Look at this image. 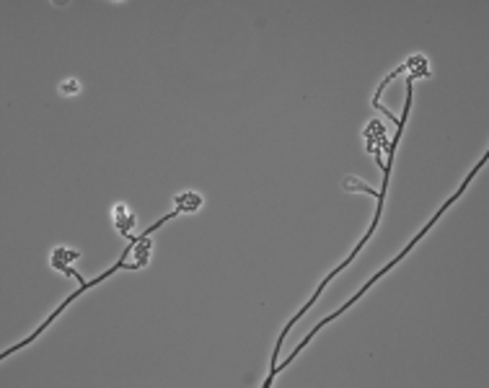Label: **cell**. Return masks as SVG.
<instances>
[{
  "instance_id": "3957f363",
  "label": "cell",
  "mask_w": 489,
  "mask_h": 388,
  "mask_svg": "<svg viewBox=\"0 0 489 388\" xmlns=\"http://www.w3.org/2000/svg\"><path fill=\"white\" fill-rule=\"evenodd\" d=\"M345 189H360V192H367V194H375L370 186H365V184H360L358 179H345ZM378 197V194H375Z\"/></svg>"
},
{
  "instance_id": "7a4b0ae2",
  "label": "cell",
  "mask_w": 489,
  "mask_h": 388,
  "mask_svg": "<svg viewBox=\"0 0 489 388\" xmlns=\"http://www.w3.org/2000/svg\"><path fill=\"white\" fill-rule=\"evenodd\" d=\"M114 220H117V225H120V231L127 236L129 233V225H132V215H127V207L124 205H117L114 207Z\"/></svg>"
},
{
  "instance_id": "277c9868",
  "label": "cell",
  "mask_w": 489,
  "mask_h": 388,
  "mask_svg": "<svg viewBox=\"0 0 489 388\" xmlns=\"http://www.w3.org/2000/svg\"><path fill=\"white\" fill-rule=\"evenodd\" d=\"M78 91H81V83H78V80H68V83L60 86V93H65V96H73Z\"/></svg>"
},
{
  "instance_id": "6da1fadb",
  "label": "cell",
  "mask_w": 489,
  "mask_h": 388,
  "mask_svg": "<svg viewBox=\"0 0 489 388\" xmlns=\"http://www.w3.org/2000/svg\"><path fill=\"white\" fill-rule=\"evenodd\" d=\"M484 163H487V153L482 155V160H479V163H477V166H474V171H471V173H469V176H466V181H464V184H461V189H458V192H456V194H453V197H451V199H448V202H445V205L440 207V212H438V215H432V220H430V223L425 225V228H422V231H419V236H414V238H412V244H409V246H406V249H404V251L399 254V257H393V259H391V264H386V266H383V269H380L378 274H373V277H370V279H367V285H365V287H363V290H360V292H358V295H355V298H350V300H347L345 305H342V308H339L337 313H332V316H326V318H321V324H316V329H313V331H308V337H306V339H303V342H300V344L295 347V350H293V352H290V355H287V360H285V363H277V365H274V368L269 370V378H267V381H264V388H267V386H272V378H274V376H277V373H280V370H282V368H285L287 363H293V360L298 357V352H300V350H303V347H306V344H308V339H313V334H316V331H319V329H324V326L329 324V321H334V318H339V313H345V311L350 308V305H352L355 300H358V298H363V295H365V290H367L370 285H375V282H378V279H380L383 274H386V272H391V269H393V266H396V264H399V261H401V259L406 257V254H409V251H412V249H414V246L419 244V238H422V236H427V231L432 228V225H435V223H438V218H440V215H443V212H445L448 207H451V205L456 202V199H458L461 194H464V192H466V186H469V181L474 179V173H477V171H479V168H482Z\"/></svg>"
}]
</instances>
